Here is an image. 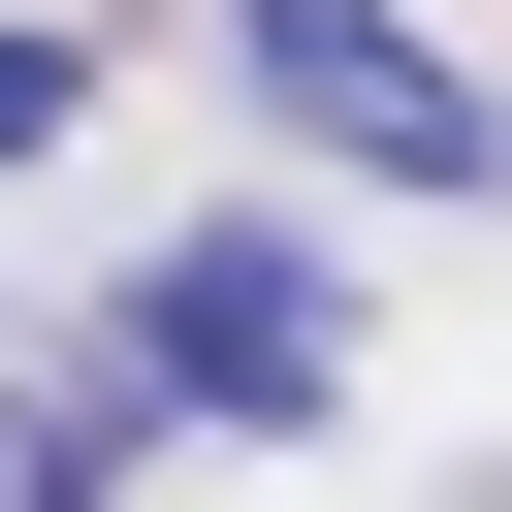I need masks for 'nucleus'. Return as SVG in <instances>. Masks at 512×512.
Segmentation results:
<instances>
[{
  "label": "nucleus",
  "instance_id": "nucleus-1",
  "mask_svg": "<svg viewBox=\"0 0 512 512\" xmlns=\"http://www.w3.org/2000/svg\"><path fill=\"white\" fill-rule=\"evenodd\" d=\"M96 352H128L160 416H224V448L352 384V320H320V256H288V224H192V256H128V320H96Z\"/></svg>",
  "mask_w": 512,
  "mask_h": 512
},
{
  "label": "nucleus",
  "instance_id": "nucleus-2",
  "mask_svg": "<svg viewBox=\"0 0 512 512\" xmlns=\"http://www.w3.org/2000/svg\"><path fill=\"white\" fill-rule=\"evenodd\" d=\"M224 64H256L320 160H384V192H512V128H480V64H448L416 0H224Z\"/></svg>",
  "mask_w": 512,
  "mask_h": 512
}]
</instances>
